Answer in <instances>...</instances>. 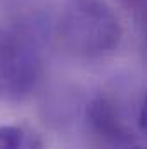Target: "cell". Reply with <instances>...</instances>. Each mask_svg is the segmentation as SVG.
Returning <instances> with one entry per match:
<instances>
[{
  "label": "cell",
  "instance_id": "52a82bcc",
  "mask_svg": "<svg viewBox=\"0 0 147 149\" xmlns=\"http://www.w3.org/2000/svg\"><path fill=\"white\" fill-rule=\"evenodd\" d=\"M146 40H147V21H146Z\"/></svg>",
  "mask_w": 147,
  "mask_h": 149
},
{
  "label": "cell",
  "instance_id": "6da1fadb",
  "mask_svg": "<svg viewBox=\"0 0 147 149\" xmlns=\"http://www.w3.org/2000/svg\"><path fill=\"white\" fill-rule=\"evenodd\" d=\"M59 38L74 56L101 59L119 47L123 26L106 0H69L59 19Z\"/></svg>",
  "mask_w": 147,
  "mask_h": 149
},
{
  "label": "cell",
  "instance_id": "7a4b0ae2",
  "mask_svg": "<svg viewBox=\"0 0 147 149\" xmlns=\"http://www.w3.org/2000/svg\"><path fill=\"white\" fill-rule=\"evenodd\" d=\"M42 59L19 31L0 26V104H19L40 85Z\"/></svg>",
  "mask_w": 147,
  "mask_h": 149
},
{
  "label": "cell",
  "instance_id": "3957f363",
  "mask_svg": "<svg viewBox=\"0 0 147 149\" xmlns=\"http://www.w3.org/2000/svg\"><path fill=\"white\" fill-rule=\"evenodd\" d=\"M85 127L97 146H106V148L140 146V139L130 127L121 102L111 94H99L87 104Z\"/></svg>",
  "mask_w": 147,
  "mask_h": 149
},
{
  "label": "cell",
  "instance_id": "277c9868",
  "mask_svg": "<svg viewBox=\"0 0 147 149\" xmlns=\"http://www.w3.org/2000/svg\"><path fill=\"white\" fill-rule=\"evenodd\" d=\"M42 146L43 142L40 135L28 125H0V149H30Z\"/></svg>",
  "mask_w": 147,
  "mask_h": 149
},
{
  "label": "cell",
  "instance_id": "5b68a950",
  "mask_svg": "<svg viewBox=\"0 0 147 149\" xmlns=\"http://www.w3.org/2000/svg\"><path fill=\"white\" fill-rule=\"evenodd\" d=\"M137 125H139V132L142 134V139L147 141V94L140 104L139 116H137Z\"/></svg>",
  "mask_w": 147,
  "mask_h": 149
},
{
  "label": "cell",
  "instance_id": "8992f818",
  "mask_svg": "<svg viewBox=\"0 0 147 149\" xmlns=\"http://www.w3.org/2000/svg\"><path fill=\"white\" fill-rule=\"evenodd\" d=\"M121 2H123L126 7H133V9H135V7H140V5H144L147 0H121Z\"/></svg>",
  "mask_w": 147,
  "mask_h": 149
}]
</instances>
